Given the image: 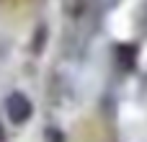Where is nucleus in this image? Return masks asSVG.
<instances>
[{
	"mask_svg": "<svg viewBox=\"0 0 147 142\" xmlns=\"http://www.w3.org/2000/svg\"><path fill=\"white\" fill-rule=\"evenodd\" d=\"M5 114L10 119V124H26L34 114V103L26 93L21 91H13L8 98H5Z\"/></svg>",
	"mask_w": 147,
	"mask_h": 142,
	"instance_id": "nucleus-1",
	"label": "nucleus"
},
{
	"mask_svg": "<svg viewBox=\"0 0 147 142\" xmlns=\"http://www.w3.org/2000/svg\"><path fill=\"white\" fill-rule=\"evenodd\" d=\"M116 62L124 72H132L137 67V44H119L116 47Z\"/></svg>",
	"mask_w": 147,
	"mask_h": 142,
	"instance_id": "nucleus-2",
	"label": "nucleus"
},
{
	"mask_svg": "<svg viewBox=\"0 0 147 142\" xmlns=\"http://www.w3.org/2000/svg\"><path fill=\"white\" fill-rule=\"evenodd\" d=\"M47 36H49L47 26H39V28H36V34H34V44H31V52H34V54H41V52H44Z\"/></svg>",
	"mask_w": 147,
	"mask_h": 142,
	"instance_id": "nucleus-3",
	"label": "nucleus"
},
{
	"mask_svg": "<svg viewBox=\"0 0 147 142\" xmlns=\"http://www.w3.org/2000/svg\"><path fill=\"white\" fill-rule=\"evenodd\" d=\"M85 8V0H65V13L70 16H80Z\"/></svg>",
	"mask_w": 147,
	"mask_h": 142,
	"instance_id": "nucleus-4",
	"label": "nucleus"
},
{
	"mask_svg": "<svg viewBox=\"0 0 147 142\" xmlns=\"http://www.w3.org/2000/svg\"><path fill=\"white\" fill-rule=\"evenodd\" d=\"M44 142H65V135L57 129V127H49L44 132Z\"/></svg>",
	"mask_w": 147,
	"mask_h": 142,
	"instance_id": "nucleus-5",
	"label": "nucleus"
},
{
	"mask_svg": "<svg viewBox=\"0 0 147 142\" xmlns=\"http://www.w3.org/2000/svg\"><path fill=\"white\" fill-rule=\"evenodd\" d=\"M5 140H8V137H5V127L0 124V142H5Z\"/></svg>",
	"mask_w": 147,
	"mask_h": 142,
	"instance_id": "nucleus-6",
	"label": "nucleus"
}]
</instances>
